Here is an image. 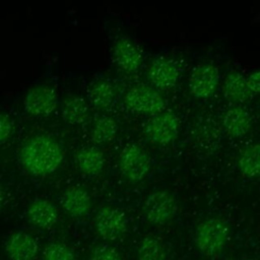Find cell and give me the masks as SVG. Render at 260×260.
Returning a JSON list of instances; mask_svg holds the SVG:
<instances>
[{"instance_id": "cell-1", "label": "cell", "mask_w": 260, "mask_h": 260, "mask_svg": "<svg viewBox=\"0 0 260 260\" xmlns=\"http://www.w3.org/2000/svg\"><path fill=\"white\" fill-rule=\"evenodd\" d=\"M21 165L35 176H46L60 166L63 153L58 141L45 134L30 137L19 152Z\"/></svg>"}, {"instance_id": "cell-2", "label": "cell", "mask_w": 260, "mask_h": 260, "mask_svg": "<svg viewBox=\"0 0 260 260\" xmlns=\"http://www.w3.org/2000/svg\"><path fill=\"white\" fill-rule=\"evenodd\" d=\"M229 239V228L220 219L208 218L202 221L195 234L198 250L205 256L212 257L219 254Z\"/></svg>"}, {"instance_id": "cell-3", "label": "cell", "mask_w": 260, "mask_h": 260, "mask_svg": "<svg viewBox=\"0 0 260 260\" xmlns=\"http://www.w3.org/2000/svg\"><path fill=\"white\" fill-rule=\"evenodd\" d=\"M124 103L133 112L150 115L162 112L166 106L160 93L146 84L131 86L124 95Z\"/></svg>"}, {"instance_id": "cell-4", "label": "cell", "mask_w": 260, "mask_h": 260, "mask_svg": "<svg viewBox=\"0 0 260 260\" xmlns=\"http://www.w3.org/2000/svg\"><path fill=\"white\" fill-rule=\"evenodd\" d=\"M178 210L177 201L167 191H155L150 193L144 201L143 211L146 219L154 224L169 222Z\"/></svg>"}, {"instance_id": "cell-5", "label": "cell", "mask_w": 260, "mask_h": 260, "mask_svg": "<svg viewBox=\"0 0 260 260\" xmlns=\"http://www.w3.org/2000/svg\"><path fill=\"white\" fill-rule=\"evenodd\" d=\"M25 112L34 117L49 116L57 107V92L49 84H38L27 90L23 99Z\"/></svg>"}, {"instance_id": "cell-6", "label": "cell", "mask_w": 260, "mask_h": 260, "mask_svg": "<svg viewBox=\"0 0 260 260\" xmlns=\"http://www.w3.org/2000/svg\"><path fill=\"white\" fill-rule=\"evenodd\" d=\"M179 133V120L171 112L153 115L146 123L145 135L153 143L166 145L171 143Z\"/></svg>"}, {"instance_id": "cell-7", "label": "cell", "mask_w": 260, "mask_h": 260, "mask_svg": "<svg viewBox=\"0 0 260 260\" xmlns=\"http://www.w3.org/2000/svg\"><path fill=\"white\" fill-rule=\"evenodd\" d=\"M119 167L127 180L137 182L147 175L150 169V159L140 146L129 144L121 153Z\"/></svg>"}, {"instance_id": "cell-8", "label": "cell", "mask_w": 260, "mask_h": 260, "mask_svg": "<svg viewBox=\"0 0 260 260\" xmlns=\"http://www.w3.org/2000/svg\"><path fill=\"white\" fill-rule=\"evenodd\" d=\"M113 58L120 69L127 73H134L142 64L143 54L134 41L121 36L114 42Z\"/></svg>"}, {"instance_id": "cell-9", "label": "cell", "mask_w": 260, "mask_h": 260, "mask_svg": "<svg viewBox=\"0 0 260 260\" xmlns=\"http://www.w3.org/2000/svg\"><path fill=\"white\" fill-rule=\"evenodd\" d=\"M219 82V71L210 63L196 66L190 75L189 89L196 98H208L212 95Z\"/></svg>"}, {"instance_id": "cell-10", "label": "cell", "mask_w": 260, "mask_h": 260, "mask_svg": "<svg viewBox=\"0 0 260 260\" xmlns=\"http://www.w3.org/2000/svg\"><path fill=\"white\" fill-rule=\"evenodd\" d=\"M94 226L102 238L113 241L124 234L126 220L120 210L105 206L98 211L94 217Z\"/></svg>"}, {"instance_id": "cell-11", "label": "cell", "mask_w": 260, "mask_h": 260, "mask_svg": "<svg viewBox=\"0 0 260 260\" xmlns=\"http://www.w3.org/2000/svg\"><path fill=\"white\" fill-rule=\"evenodd\" d=\"M148 77L155 87L169 89L178 82L180 67L173 59L159 57L152 61L148 70Z\"/></svg>"}, {"instance_id": "cell-12", "label": "cell", "mask_w": 260, "mask_h": 260, "mask_svg": "<svg viewBox=\"0 0 260 260\" xmlns=\"http://www.w3.org/2000/svg\"><path fill=\"white\" fill-rule=\"evenodd\" d=\"M5 250L12 260H31L38 252V244L30 235L16 232L6 241Z\"/></svg>"}, {"instance_id": "cell-13", "label": "cell", "mask_w": 260, "mask_h": 260, "mask_svg": "<svg viewBox=\"0 0 260 260\" xmlns=\"http://www.w3.org/2000/svg\"><path fill=\"white\" fill-rule=\"evenodd\" d=\"M222 126L228 135L234 138H239L250 131L252 127V118L246 109L236 106L224 113Z\"/></svg>"}, {"instance_id": "cell-14", "label": "cell", "mask_w": 260, "mask_h": 260, "mask_svg": "<svg viewBox=\"0 0 260 260\" xmlns=\"http://www.w3.org/2000/svg\"><path fill=\"white\" fill-rule=\"evenodd\" d=\"M62 205L64 210L74 217L85 215L90 208V197L87 191L79 186H72L65 192Z\"/></svg>"}, {"instance_id": "cell-15", "label": "cell", "mask_w": 260, "mask_h": 260, "mask_svg": "<svg viewBox=\"0 0 260 260\" xmlns=\"http://www.w3.org/2000/svg\"><path fill=\"white\" fill-rule=\"evenodd\" d=\"M28 220L40 229H49L57 220L58 212L56 207L48 200L37 199L27 208Z\"/></svg>"}, {"instance_id": "cell-16", "label": "cell", "mask_w": 260, "mask_h": 260, "mask_svg": "<svg viewBox=\"0 0 260 260\" xmlns=\"http://www.w3.org/2000/svg\"><path fill=\"white\" fill-rule=\"evenodd\" d=\"M223 95L232 103H244L253 95L247 78L237 71H231L226 74L223 82Z\"/></svg>"}, {"instance_id": "cell-17", "label": "cell", "mask_w": 260, "mask_h": 260, "mask_svg": "<svg viewBox=\"0 0 260 260\" xmlns=\"http://www.w3.org/2000/svg\"><path fill=\"white\" fill-rule=\"evenodd\" d=\"M76 164L81 173L87 176L99 175L105 165L104 153L94 146H85L76 154Z\"/></svg>"}, {"instance_id": "cell-18", "label": "cell", "mask_w": 260, "mask_h": 260, "mask_svg": "<svg viewBox=\"0 0 260 260\" xmlns=\"http://www.w3.org/2000/svg\"><path fill=\"white\" fill-rule=\"evenodd\" d=\"M116 98V88L108 79H100L88 87V99L99 109H107L112 106Z\"/></svg>"}, {"instance_id": "cell-19", "label": "cell", "mask_w": 260, "mask_h": 260, "mask_svg": "<svg viewBox=\"0 0 260 260\" xmlns=\"http://www.w3.org/2000/svg\"><path fill=\"white\" fill-rule=\"evenodd\" d=\"M62 116L67 124H82L88 116V108L85 101L78 95L66 96L62 105Z\"/></svg>"}, {"instance_id": "cell-20", "label": "cell", "mask_w": 260, "mask_h": 260, "mask_svg": "<svg viewBox=\"0 0 260 260\" xmlns=\"http://www.w3.org/2000/svg\"><path fill=\"white\" fill-rule=\"evenodd\" d=\"M241 173L248 178H260V143L245 147L238 159Z\"/></svg>"}, {"instance_id": "cell-21", "label": "cell", "mask_w": 260, "mask_h": 260, "mask_svg": "<svg viewBox=\"0 0 260 260\" xmlns=\"http://www.w3.org/2000/svg\"><path fill=\"white\" fill-rule=\"evenodd\" d=\"M118 131L116 121L111 117L99 118L91 129V140L96 144H105L112 141Z\"/></svg>"}, {"instance_id": "cell-22", "label": "cell", "mask_w": 260, "mask_h": 260, "mask_svg": "<svg viewBox=\"0 0 260 260\" xmlns=\"http://www.w3.org/2000/svg\"><path fill=\"white\" fill-rule=\"evenodd\" d=\"M137 257L139 260H166V250L160 241L147 236L138 244Z\"/></svg>"}, {"instance_id": "cell-23", "label": "cell", "mask_w": 260, "mask_h": 260, "mask_svg": "<svg viewBox=\"0 0 260 260\" xmlns=\"http://www.w3.org/2000/svg\"><path fill=\"white\" fill-rule=\"evenodd\" d=\"M45 260H75L71 250L61 243H52L44 252Z\"/></svg>"}, {"instance_id": "cell-24", "label": "cell", "mask_w": 260, "mask_h": 260, "mask_svg": "<svg viewBox=\"0 0 260 260\" xmlns=\"http://www.w3.org/2000/svg\"><path fill=\"white\" fill-rule=\"evenodd\" d=\"M89 260H121L120 253L109 245H98L90 253Z\"/></svg>"}, {"instance_id": "cell-25", "label": "cell", "mask_w": 260, "mask_h": 260, "mask_svg": "<svg viewBox=\"0 0 260 260\" xmlns=\"http://www.w3.org/2000/svg\"><path fill=\"white\" fill-rule=\"evenodd\" d=\"M13 132V124L9 117L0 113V144L5 142Z\"/></svg>"}, {"instance_id": "cell-26", "label": "cell", "mask_w": 260, "mask_h": 260, "mask_svg": "<svg viewBox=\"0 0 260 260\" xmlns=\"http://www.w3.org/2000/svg\"><path fill=\"white\" fill-rule=\"evenodd\" d=\"M247 82L253 93H260V70L249 75L247 77Z\"/></svg>"}, {"instance_id": "cell-27", "label": "cell", "mask_w": 260, "mask_h": 260, "mask_svg": "<svg viewBox=\"0 0 260 260\" xmlns=\"http://www.w3.org/2000/svg\"><path fill=\"white\" fill-rule=\"evenodd\" d=\"M3 201H4V194H3L2 188H1V186H0V209H1V207H2Z\"/></svg>"}, {"instance_id": "cell-28", "label": "cell", "mask_w": 260, "mask_h": 260, "mask_svg": "<svg viewBox=\"0 0 260 260\" xmlns=\"http://www.w3.org/2000/svg\"><path fill=\"white\" fill-rule=\"evenodd\" d=\"M245 260H253V259H245Z\"/></svg>"}]
</instances>
